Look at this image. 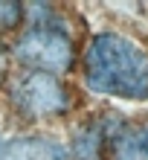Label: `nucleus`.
Wrapping results in <instances>:
<instances>
[{
    "label": "nucleus",
    "instance_id": "7ed1b4c3",
    "mask_svg": "<svg viewBox=\"0 0 148 160\" xmlns=\"http://www.w3.org/2000/svg\"><path fill=\"white\" fill-rule=\"evenodd\" d=\"M6 96L12 111L23 119H58L73 108V90L64 79L41 70H17L9 79Z\"/></svg>",
    "mask_w": 148,
    "mask_h": 160
},
{
    "label": "nucleus",
    "instance_id": "f03ea898",
    "mask_svg": "<svg viewBox=\"0 0 148 160\" xmlns=\"http://www.w3.org/2000/svg\"><path fill=\"white\" fill-rule=\"evenodd\" d=\"M12 55L23 64V70H41L52 76H64L76 67L79 52L64 21L52 23H29L15 38Z\"/></svg>",
    "mask_w": 148,
    "mask_h": 160
},
{
    "label": "nucleus",
    "instance_id": "f257e3e1",
    "mask_svg": "<svg viewBox=\"0 0 148 160\" xmlns=\"http://www.w3.org/2000/svg\"><path fill=\"white\" fill-rule=\"evenodd\" d=\"M84 84L93 93L148 102V50L119 32H96L81 52Z\"/></svg>",
    "mask_w": 148,
    "mask_h": 160
},
{
    "label": "nucleus",
    "instance_id": "20e7f679",
    "mask_svg": "<svg viewBox=\"0 0 148 160\" xmlns=\"http://www.w3.org/2000/svg\"><path fill=\"white\" fill-rule=\"evenodd\" d=\"M107 160H148V122H128L122 114H105Z\"/></svg>",
    "mask_w": 148,
    "mask_h": 160
},
{
    "label": "nucleus",
    "instance_id": "6e6552de",
    "mask_svg": "<svg viewBox=\"0 0 148 160\" xmlns=\"http://www.w3.org/2000/svg\"><path fill=\"white\" fill-rule=\"evenodd\" d=\"M3 146H6V140H3V137H0V152H3Z\"/></svg>",
    "mask_w": 148,
    "mask_h": 160
},
{
    "label": "nucleus",
    "instance_id": "0eeeda50",
    "mask_svg": "<svg viewBox=\"0 0 148 160\" xmlns=\"http://www.w3.org/2000/svg\"><path fill=\"white\" fill-rule=\"evenodd\" d=\"M26 23V6L17 0H0V32H15Z\"/></svg>",
    "mask_w": 148,
    "mask_h": 160
},
{
    "label": "nucleus",
    "instance_id": "423d86ee",
    "mask_svg": "<svg viewBox=\"0 0 148 160\" xmlns=\"http://www.w3.org/2000/svg\"><path fill=\"white\" fill-rule=\"evenodd\" d=\"M70 160H107V134H105V119H87L73 128L70 146H67Z\"/></svg>",
    "mask_w": 148,
    "mask_h": 160
},
{
    "label": "nucleus",
    "instance_id": "39448f33",
    "mask_svg": "<svg viewBox=\"0 0 148 160\" xmlns=\"http://www.w3.org/2000/svg\"><path fill=\"white\" fill-rule=\"evenodd\" d=\"M0 160H70L67 146H61L55 137L47 134H23L6 140Z\"/></svg>",
    "mask_w": 148,
    "mask_h": 160
}]
</instances>
